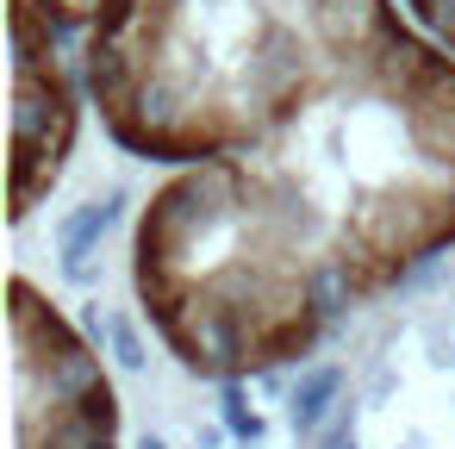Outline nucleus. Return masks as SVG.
I'll use <instances>...</instances> for the list:
<instances>
[{"mask_svg": "<svg viewBox=\"0 0 455 449\" xmlns=\"http://www.w3.org/2000/svg\"><path fill=\"white\" fill-rule=\"evenodd\" d=\"M399 7L411 13V26L424 38H436L449 57H455V0H399Z\"/></svg>", "mask_w": 455, "mask_h": 449, "instance_id": "39448f33", "label": "nucleus"}, {"mask_svg": "<svg viewBox=\"0 0 455 449\" xmlns=\"http://www.w3.org/2000/svg\"><path fill=\"white\" fill-rule=\"evenodd\" d=\"M455 250V57L411 20L268 138L181 163L132 225L163 349L243 381L306 362L355 306Z\"/></svg>", "mask_w": 455, "mask_h": 449, "instance_id": "f257e3e1", "label": "nucleus"}, {"mask_svg": "<svg viewBox=\"0 0 455 449\" xmlns=\"http://www.w3.org/2000/svg\"><path fill=\"white\" fill-rule=\"evenodd\" d=\"M13 449H119L100 356L26 275H13Z\"/></svg>", "mask_w": 455, "mask_h": 449, "instance_id": "7ed1b4c3", "label": "nucleus"}, {"mask_svg": "<svg viewBox=\"0 0 455 449\" xmlns=\"http://www.w3.org/2000/svg\"><path fill=\"white\" fill-rule=\"evenodd\" d=\"M13 32V219H32L57 188L76 125H82V63H69V32L44 20L32 0H7Z\"/></svg>", "mask_w": 455, "mask_h": 449, "instance_id": "20e7f679", "label": "nucleus"}, {"mask_svg": "<svg viewBox=\"0 0 455 449\" xmlns=\"http://www.w3.org/2000/svg\"><path fill=\"white\" fill-rule=\"evenodd\" d=\"M32 7H38L44 20H57L69 38H82V32H88V20L107 7V0H32Z\"/></svg>", "mask_w": 455, "mask_h": 449, "instance_id": "423d86ee", "label": "nucleus"}, {"mask_svg": "<svg viewBox=\"0 0 455 449\" xmlns=\"http://www.w3.org/2000/svg\"><path fill=\"white\" fill-rule=\"evenodd\" d=\"M405 20L399 0H107L76 63L107 138L181 169L268 138Z\"/></svg>", "mask_w": 455, "mask_h": 449, "instance_id": "f03ea898", "label": "nucleus"}]
</instances>
